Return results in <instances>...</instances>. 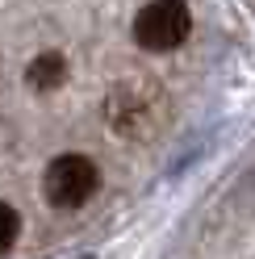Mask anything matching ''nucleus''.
Here are the masks:
<instances>
[{
	"mask_svg": "<svg viewBox=\"0 0 255 259\" xmlns=\"http://www.w3.org/2000/svg\"><path fill=\"white\" fill-rule=\"evenodd\" d=\"M188 29H193V17H188L184 0H147L134 17V38L147 51H159V55L184 46Z\"/></svg>",
	"mask_w": 255,
	"mask_h": 259,
	"instance_id": "nucleus-2",
	"label": "nucleus"
},
{
	"mask_svg": "<svg viewBox=\"0 0 255 259\" xmlns=\"http://www.w3.org/2000/svg\"><path fill=\"white\" fill-rule=\"evenodd\" d=\"M105 113H109V125L113 130H125V134H138V130H147V121H151V92L142 88V84H117L113 88V96H109V105H105Z\"/></svg>",
	"mask_w": 255,
	"mask_h": 259,
	"instance_id": "nucleus-3",
	"label": "nucleus"
},
{
	"mask_svg": "<svg viewBox=\"0 0 255 259\" xmlns=\"http://www.w3.org/2000/svg\"><path fill=\"white\" fill-rule=\"evenodd\" d=\"M17 230H21V218H17V209L0 201V255H5L13 242H17Z\"/></svg>",
	"mask_w": 255,
	"mask_h": 259,
	"instance_id": "nucleus-5",
	"label": "nucleus"
},
{
	"mask_svg": "<svg viewBox=\"0 0 255 259\" xmlns=\"http://www.w3.org/2000/svg\"><path fill=\"white\" fill-rule=\"evenodd\" d=\"M67 84V63L59 55H38L34 63H25V88L34 96H51Z\"/></svg>",
	"mask_w": 255,
	"mask_h": 259,
	"instance_id": "nucleus-4",
	"label": "nucleus"
},
{
	"mask_svg": "<svg viewBox=\"0 0 255 259\" xmlns=\"http://www.w3.org/2000/svg\"><path fill=\"white\" fill-rule=\"evenodd\" d=\"M101 188V167L84 155H59L42 176V192L55 209H79Z\"/></svg>",
	"mask_w": 255,
	"mask_h": 259,
	"instance_id": "nucleus-1",
	"label": "nucleus"
}]
</instances>
